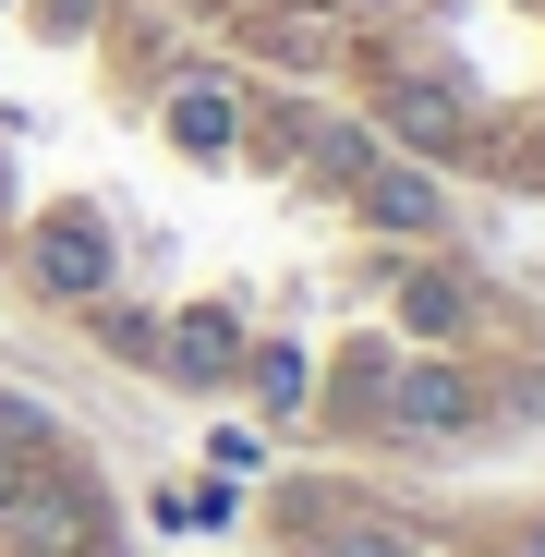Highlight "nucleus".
Returning <instances> with one entry per match:
<instances>
[{
    "instance_id": "obj_3",
    "label": "nucleus",
    "mask_w": 545,
    "mask_h": 557,
    "mask_svg": "<svg viewBox=\"0 0 545 557\" xmlns=\"http://www.w3.org/2000/svg\"><path fill=\"white\" fill-rule=\"evenodd\" d=\"M37 448H49V436H0V521H13V497H25V473H37Z\"/></svg>"
},
{
    "instance_id": "obj_1",
    "label": "nucleus",
    "mask_w": 545,
    "mask_h": 557,
    "mask_svg": "<svg viewBox=\"0 0 545 557\" xmlns=\"http://www.w3.org/2000/svg\"><path fill=\"white\" fill-rule=\"evenodd\" d=\"M0 533H13L25 557H98V485H85V473H61V460H37Z\"/></svg>"
},
{
    "instance_id": "obj_2",
    "label": "nucleus",
    "mask_w": 545,
    "mask_h": 557,
    "mask_svg": "<svg viewBox=\"0 0 545 557\" xmlns=\"http://www.w3.org/2000/svg\"><path fill=\"white\" fill-rule=\"evenodd\" d=\"M37 278L61 304H98L110 292V231L85 219V207H61V219H37Z\"/></svg>"
},
{
    "instance_id": "obj_4",
    "label": "nucleus",
    "mask_w": 545,
    "mask_h": 557,
    "mask_svg": "<svg viewBox=\"0 0 545 557\" xmlns=\"http://www.w3.org/2000/svg\"><path fill=\"white\" fill-rule=\"evenodd\" d=\"M315 557H412V545H400V533H327Z\"/></svg>"
},
{
    "instance_id": "obj_5",
    "label": "nucleus",
    "mask_w": 545,
    "mask_h": 557,
    "mask_svg": "<svg viewBox=\"0 0 545 557\" xmlns=\"http://www.w3.org/2000/svg\"><path fill=\"white\" fill-rule=\"evenodd\" d=\"M98 25V0H49V37H85Z\"/></svg>"
},
{
    "instance_id": "obj_6",
    "label": "nucleus",
    "mask_w": 545,
    "mask_h": 557,
    "mask_svg": "<svg viewBox=\"0 0 545 557\" xmlns=\"http://www.w3.org/2000/svg\"><path fill=\"white\" fill-rule=\"evenodd\" d=\"M0 207H13V182H0Z\"/></svg>"
}]
</instances>
